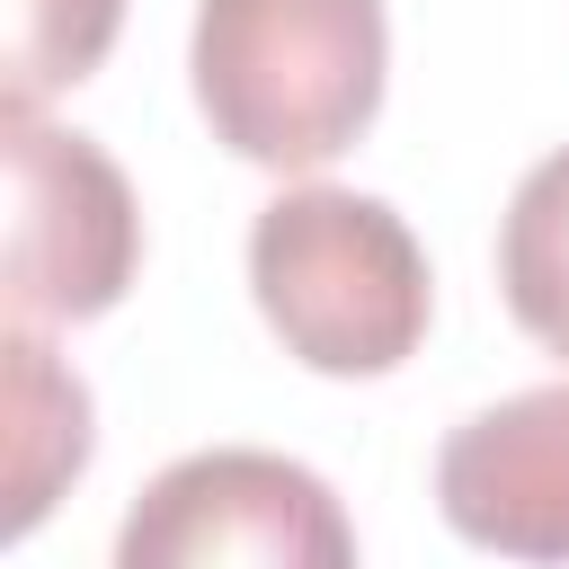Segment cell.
Wrapping results in <instances>:
<instances>
[{
	"label": "cell",
	"instance_id": "3",
	"mask_svg": "<svg viewBox=\"0 0 569 569\" xmlns=\"http://www.w3.org/2000/svg\"><path fill=\"white\" fill-rule=\"evenodd\" d=\"M107 569H356V525L311 462L213 445L142 480Z\"/></svg>",
	"mask_w": 569,
	"mask_h": 569
},
{
	"label": "cell",
	"instance_id": "2",
	"mask_svg": "<svg viewBox=\"0 0 569 569\" xmlns=\"http://www.w3.org/2000/svg\"><path fill=\"white\" fill-rule=\"evenodd\" d=\"M249 293L284 356L311 373L365 382L409 365L436 311V276L418 231L356 187H284L249 222Z\"/></svg>",
	"mask_w": 569,
	"mask_h": 569
},
{
	"label": "cell",
	"instance_id": "4",
	"mask_svg": "<svg viewBox=\"0 0 569 569\" xmlns=\"http://www.w3.org/2000/svg\"><path fill=\"white\" fill-rule=\"evenodd\" d=\"M142 213L124 169L44 116H9V320H98L124 302Z\"/></svg>",
	"mask_w": 569,
	"mask_h": 569
},
{
	"label": "cell",
	"instance_id": "1",
	"mask_svg": "<svg viewBox=\"0 0 569 569\" xmlns=\"http://www.w3.org/2000/svg\"><path fill=\"white\" fill-rule=\"evenodd\" d=\"M382 0H196L187 80L249 169H329L382 116Z\"/></svg>",
	"mask_w": 569,
	"mask_h": 569
},
{
	"label": "cell",
	"instance_id": "8",
	"mask_svg": "<svg viewBox=\"0 0 569 569\" xmlns=\"http://www.w3.org/2000/svg\"><path fill=\"white\" fill-rule=\"evenodd\" d=\"M124 27V0H9V116L89 80Z\"/></svg>",
	"mask_w": 569,
	"mask_h": 569
},
{
	"label": "cell",
	"instance_id": "5",
	"mask_svg": "<svg viewBox=\"0 0 569 569\" xmlns=\"http://www.w3.org/2000/svg\"><path fill=\"white\" fill-rule=\"evenodd\" d=\"M436 507L471 551L569 569V382L471 409L436 453Z\"/></svg>",
	"mask_w": 569,
	"mask_h": 569
},
{
	"label": "cell",
	"instance_id": "6",
	"mask_svg": "<svg viewBox=\"0 0 569 569\" xmlns=\"http://www.w3.org/2000/svg\"><path fill=\"white\" fill-rule=\"evenodd\" d=\"M89 462V391L53 365L36 329L9 320V533H36L62 480Z\"/></svg>",
	"mask_w": 569,
	"mask_h": 569
},
{
	"label": "cell",
	"instance_id": "7",
	"mask_svg": "<svg viewBox=\"0 0 569 569\" xmlns=\"http://www.w3.org/2000/svg\"><path fill=\"white\" fill-rule=\"evenodd\" d=\"M498 293L516 311V329L551 356H569V142L542 151L498 222Z\"/></svg>",
	"mask_w": 569,
	"mask_h": 569
}]
</instances>
